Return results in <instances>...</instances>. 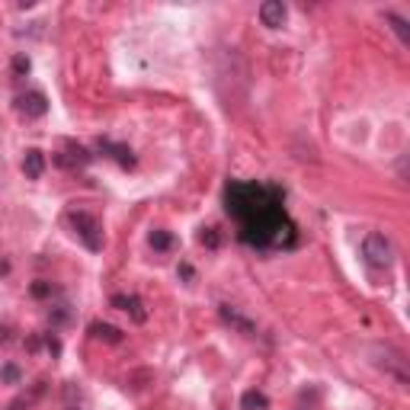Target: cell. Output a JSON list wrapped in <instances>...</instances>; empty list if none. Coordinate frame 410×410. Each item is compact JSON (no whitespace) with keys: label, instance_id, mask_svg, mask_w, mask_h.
Here are the masks:
<instances>
[{"label":"cell","instance_id":"1","mask_svg":"<svg viewBox=\"0 0 410 410\" xmlns=\"http://www.w3.org/2000/svg\"><path fill=\"white\" fill-rule=\"evenodd\" d=\"M228 212L241 225V237L253 247H289L295 241V225L282 208V192L276 186L257 183H231Z\"/></svg>","mask_w":410,"mask_h":410},{"label":"cell","instance_id":"2","mask_svg":"<svg viewBox=\"0 0 410 410\" xmlns=\"http://www.w3.org/2000/svg\"><path fill=\"white\" fill-rule=\"evenodd\" d=\"M64 225H68L71 234L84 243L87 250H93V253L103 250V228H99L97 215L84 212V208H68L64 212Z\"/></svg>","mask_w":410,"mask_h":410},{"label":"cell","instance_id":"3","mask_svg":"<svg viewBox=\"0 0 410 410\" xmlns=\"http://www.w3.org/2000/svg\"><path fill=\"white\" fill-rule=\"evenodd\" d=\"M395 243H391V237L381 234V231H372V234H365L362 241V260L372 269H388V266L395 263Z\"/></svg>","mask_w":410,"mask_h":410},{"label":"cell","instance_id":"4","mask_svg":"<svg viewBox=\"0 0 410 410\" xmlns=\"http://www.w3.org/2000/svg\"><path fill=\"white\" fill-rule=\"evenodd\" d=\"M218 318L225 320V324H228L234 334L257 337V320L247 318V314H243L241 308H234V304H218Z\"/></svg>","mask_w":410,"mask_h":410},{"label":"cell","instance_id":"5","mask_svg":"<svg viewBox=\"0 0 410 410\" xmlns=\"http://www.w3.org/2000/svg\"><path fill=\"white\" fill-rule=\"evenodd\" d=\"M13 109L20 115H26V119H42V115L48 113V99H45V93L29 90V93H20V97L13 99Z\"/></svg>","mask_w":410,"mask_h":410},{"label":"cell","instance_id":"6","mask_svg":"<svg viewBox=\"0 0 410 410\" xmlns=\"http://www.w3.org/2000/svg\"><path fill=\"white\" fill-rule=\"evenodd\" d=\"M90 160H93V154L87 151V148L74 145V141H64V148L55 154V164H58L61 170H80V167H87Z\"/></svg>","mask_w":410,"mask_h":410},{"label":"cell","instance_id":"7","mask_svg":"<svg viewBox=\"0 0 410 410\" xmlns=\"http://www.w3.org/2000/svg\"><path fill=\"white\" fill-rule=\"evenodd\" d=\"M97 151L106 154V157H113L122 170H132L138 164L135 151H132L129 145H119V141H109V138H99V141H97Z\"/></svg>","mask_w":410,"mask_h":410},{"label":"cell","instance_id":"8","mask_svg":"<svg viewBox=\"0 0 410 410\" xmlns=\"http://www.w3.org/2000/svg\"><path fill=\"white\" fill-rule=\"evenodd\" d=\"M375 353H379V356H385V359H375L381 369H388V372L395 375L397 381H407V359H404L401 353L391 350V346H385V350H381V346H375Z\"/></svg>","mask_w":410,"mask_h":410},{"label":"cell","instance_id":"9","mask_svg":"<svg viewBox=\"0 0 410 410\" xmlns=\"http://www.w3.org/2000/svg\"><path fill=\"white\" fill-rule=\"evenodd\" d=\"M285 20H289V10H285L282 0H266L263 7H260V23H263L266 29H282Z\"/></svg>","mask_w":410,"mask_h":410},{"label":"cell","instance_id":"10","mask_svg":"<svg viewBox=\"0 0 410 410\" xmlns=\"http://www.w3.org/2000/svg\"><path fill=\"white\" fill-rule=\"evenodd\" d=\"M113 308H119V311H125L129 314L132 320H135V324H145L148 320V308H145V302H141V298L138 295H113Z\"/></svg>","mask_w":410,"mask_h":410},{"label":"cell","instance_id":"11","mask_svg":"<svg viewBox=\"0 0 410 410\" xmlns=\"http://www.w3.org/2000/svg\"><path fill=\"white\" fill-rule=\"evenodd\" d=\"M23 174H26V180H38V176L45 174V154L38 151V148H29L23 154Z\"/></svg>","mask_w":410,"mask_h":410},{"label":"cell","instance_id":"12","mask_svg":"<svg viewBox=\"0 0 410 410\" xmlns=\"http://www.w3.org/2000/svg\"><path fill=\"white\" fill-rule=\"evenodd\" d=\"M90 337H97V340H103V343H122V340H125V334H122L119 327L106 324V320H93V324H90Z\"/></svg>","mask_w":410,"mask_h":410},{"label":"cell","instance_id":"13","mask_svg":"<svg viewBox=\"0 0 410 410\" xmlns=\"http://www.w3.org/2000/svg\"><path fill=\"white\" fill-rule=\"evenodd\" d=\"M241 407L243 410H266L269 407V397H266L263 391H257V388H250V391L241 395Z\"/></svg>","mask_w":410,"mask_h":410},{"label":"cell","instance_id":"14","mask_svg":"<svg viewBox=\"0 0 410 410\" xmlns=\"http://www.w3.org/2000/svg\"><path fill=\"white\" fill-rule=\"evenodd\" d=\"M148 243H151L154 250L167 253L170 247H174V234H170V231H164V228H154L151 234H148Z\"/></svg>","mask_w":410,"mask_h":410},{"label":"cell","instance_id":"15","mask_svg":"<svg viewBox=\"0 0 410 410\" xmlns=\"http://www.w3.org/2000/svg\"><path fill=\"white\" fill-rule=\"evenodd\" d=\"M221 241H225V237H221V231L215 228V225H208V228L199 231V243H202V247H208V250H218Z\"/></svg>","mask_w":410,"mask_h":410},{"label":"cell","instance_id":"16","mask_svg":"<svg viewBox=\"0 0 410 410\" xmlns=\"http://www.w3.org/2000/svg\"><path fill=\"white\" fill-rule=\"evenodd\" d=\"M20 381H23V369L20 365H13V362L0 365V385H20Z\"/></svg>","mask_w":410,"mask_h":410},{"label":"cell","instance_id":"17","mask_svg":"<svg viewBox=\"0 0 410 410\" xmlns=\"http://www.w3.org/2000/svg\"><path fill=\"white\" fill-rule=\"evenodd\" d=\"M32 298H52L55 295V285L52 282H45V279H38V282H32Z\"/></svg>","mask_w":410,"mask_h":410},{"label":"cell","instance_id":"18","mask_svg":"<svg viewBox=\"0 0 410 410\" xmlns=\"http://www.w3.org/2000/svg\"><path fill=\"white\" fill-rule=\"evenodd\" d=\"M385 20L395 26V32L401 36V42H407V20H404V16H397V13H385Z\"/></svg>","mask_w":410,"mask_h":410},{"label":"cell","instance_id":"19","mask_svg":"<svg viewBox=\"0 0 410 410\" xmlns=\"http://www.w3.org/2000/svg\"><path fill=\"white\" fill-rule=\"evenodd\" d=\"M29 71H32V61L26 58V55H16V58H13V74L16 77H26Z\"/></svg>","mask_w":410,"mask_h":410},{"label":"cell","instance_id":"20","mask_svg":"<svg viewBox=\"0 0 410 410\" xmlns=\"http://www.w3.org/2000/svg\"><path fill=\"white\" fill-rule=\"evenodd\" d=\"M42 340H45V350L52 353V356H61V340H58V337H55V334H45Z\"/></svg>","mask_w":410,"mask_h":410},{"label":"cell","instance_id":"21","mask_svg":"<svg viewBox=\"0 0 410 410\" xmlns=\"http://www.w3.org/2000/svg\"><path fill=\"white\" fill-rule=\"evenodd\" d=\"M10 343H13V327L0 324V346H10Z\"/></svg>","mask_w":410,"mask_h":410},{"label":"cell","instance_id":"22","mask_svg":"<svg viewBox=\"0 0 410 410\" xmlns=\"http://www.w3.org/2000/svg\"><path fill=\"white\" fill-rule=\"evenodd\" d=\"M176 273H180L183 279H190V282L196 279V273H192V266H190V263H180V269H176Z\"/></svg>","mask_w":410,"mask_h":410},{"label":"cell","instance_id":"23","mask_svg":"<svg viewBox=\"0 0 410 410\" xmlns=\"http://www.w3.org/2000/svg\"><path fill=\"white\" fill-rule=\"evenodd\" d=\"M0 276H10V260L0 253Z\"/></svg>","mask_w":410,"mask_h":410}]
</instances>
